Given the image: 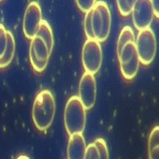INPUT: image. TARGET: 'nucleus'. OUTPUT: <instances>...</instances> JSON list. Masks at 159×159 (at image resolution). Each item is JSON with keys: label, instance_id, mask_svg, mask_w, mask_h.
I'll use <instances>...</instances> for the list:
<instances>
[{"label": "nucleus", "instance_id": "f257e3e1", "mask_svg": "<svg viewBox=\"0 0 159 159\" xmlns=\"http://www.w3.org/2000/svg\"><path fill=\"white\" fill-rule=\"evenodd\" d=\"M55 99L51 92L48 90L39 92L32 107V119L38 130L43 132L50 127L55 116Z\"/></svg>", "mask_w": 159, "mask_h": 159}, {"label": "nucleus", "instance_id": "f03ea898", "mask_svg": "<svg viewBox=\"0 0 159 159\" xmlns=\"http://www.w3.org/2000/svg\"><path fill=\"white\" fill-rule=\"evenodd\" d=\"M64 125L70 136L82 134L84 131L86 125V110L78 96H71L66 103Z\"/></svg>", "mask_w": 159, "mask_h": 159}, {"label": "nucleus", "instance_id": "7ed1b4c3", "mask_svg": "<svg viewBox=\"0 0 159 159\" xmlns=\"http://www.w3.org/2000/svg\"><path fill=\"white\" fill-rule=\"evenodd\" d=\"M92 24L95 40L105 41L111 32V13L108 5L104 1H96L92 10Z\"/></svg>", "mask_w": 159, "mask_h": 159}, {"label": "nucleus", "instance_id": "20e7f679", "mask_svg": "<svg viewBox=\"0 0 159 159\" xmlns=\"http://www.w3.org/2000/svg\"><path fill=\"white\" fill-rule=\"evenodd\" d=\"M135 48L140 63L149 65L153 62L157 54V39L150 28L139 31L135 39Z\"/></svg>", "mask_w": 159, "mask_h": 159}, {"label": "nucleus", "instance_id": "39448f33", "mask_svg": "<svg viewBox=\"0 0 159 159\" xmlns=\"http://www.w3.org/2000/svg\"><path fill=\"white\" fill-rule=\"evenodd\" d=\"M102 51L100 42L95 39H87L82 48V64L85 72L94 75L101 69Z\"/></svg>", "mask_w": 159, "mask_h": 159}, {"label": "nucleus", "instance_id": "423d86ee", "mask_svg": "<svg viewBox=\"0 0 159 159\" xmlns=\"http://www.w3.org/2000/svg\"><path fill=\"white\" fill-rule=\"evenodd\" d=\"M50 52L45 42L38 36L31 39L30 48V59L33 69L37 72H42L47 68Z\"/></svg>", "mask_w": 159, "mask_h": 159}, {"label": "nucleus", "instance_id": "0eeeda50", "mask_svg": "<svg viewBox=\"0 0 159 159\" xmlns=\"http://www.w3.org/2000/svg\"><path fill=\"white\" fill-rule=\"evenodd\" d=\"M42 20L41 7L38 2H30L26 8L23 19V32L27 39H32L39 30Z\"/></svg>", "mask_w": 159, "mask_h": 159}, {"label": "nucleus", "instance_id": "6e6552de", "mask_svg": "<svg viewBox=\"0 0 159 159\" xmlns=\"http://www.w3.org/2000/svg\"><path fill=\"white\" fill-rule=\"evenodd\" d=\"M96 80L94 75L83 73L79 85V99L85 110H91L96 102Z\"/></svg>", "mask_w": 159, "mask_h": 159}, {"label": "nucleus", "instance_id": "1a4fd4ad", "mask_svg": "<svg viewBox=\"0 0 159 159\" xmlns=\"http://www.w3.org/2000/svg\"><path fill=\"white\" fill-rule=\"evenodd\" d=\"M132 13L134 24L139 31L150 28L154 19V13L150 0L135 1Z\"/></svg>", "mask_w": 159, "mask_h": 159}, {"label": "nucleus", "instance_id": "9d476101", "mask_svg": "<svg viewBox=\"0 0 159 159\" xmlns=\"http://www.w3.org/2000/svg\"><path fill=\"white\" fill-rule=\"evenodd\" d=\"M86 143L82 134H73L68 143V159H84Z\"/></svg>", "mask_w": 159, "mask_h": 159}, {"label": "nucleus", "instance_id": "9b49d317", "mask_svg": "<svg viewBox=\"0 0 159 159\" xmlns=\"http://www.w3.org/2000/svg\"><path fill=\"white\" fill-rule=\"evenodd\" d=\"M7 48H6L4 55L0 59V69H4V68L7 67L12 62L13 58L15 56V51H16L15 39H14L13 34L8 30H7Z\"/></svg>", "mask_w": 159, "mask_h": 159}, {"label": "nucleus", "instance_id": "f8f14e48", "mask_svg": "<svg viewBox=\"0 0 159 159\" xmlns=\"http://www.w3.org/2000/svg\"><path fill=\"white\" fill-rule=\"evenodd\" d=\"M36 36L39 37L45 42L48 51L51 54L52 49H53V46H54V37H53L51 27L49 26V24L46 20H44V19L41 20Z\"/></svg>", "mask_w": 159, "mask_h": 159}, {"label": "nucleus", "instance_id": "ddd939ff", "mask_svg": "<svg viewBox=\"0 0 159 159\" xmlns=\"http://www.w3.org/2000/svg\"><path fill=\"white\" fill-rule=\"evenodd\" d=\"M148 159H159V127L151 131L148 138Z\"/></svg>", "mask_w": 159, "mask_h": 159}, {"label": "nucleus", "instance_id": "4468645a", "mask_svg": "<svg viewBox=\"0 0 159 159\" xmlns=\"http://www.w3.org/2000/svg\"><path fill=\"white\" fill-rule=\"evenodd\" d=\"M139 66H140V61H139L138 56L134 57L132 61H130L127 63L121 64L120 69H121V72L124 78L126 80L134 79L138 72Z\"/></svg>", "mask_w": 159, "mask_h": 159}, {"label": "nucleus", "instance_id": "2eb2a0df", "mask_svg": "<svg viewBox=\"0 0 159 159\" xmlns=\"http://www.w3.org/2000/svg\"><path fill=\"white\" fill-rule=\"evenodd\" d=\"M136 56H137V52L135 48V42H129L126 45H125L121 49V51L118 53L120 65L127 63Z\"/></svg>", "mask_w": 159, "mask_h": 159}, {"label": "nucleus", "instance_id": "dca6fc26", "mask_svg": "<svg viewBox=\"0 0 159 159\" xmlns=\"http://www.w3.org/2000/svg\"><path fill=\"white\" fill-rule=\"evenodd\" d=\"M129 42H135V37L132 28L126 26L121 30V33L119 35L118 43H117V54L121 51L123 47Z\"/></svg>", "mask_w": 159, "mask_h": 159}, {"label": "nucleus", "instance_id": "f3484780", "mask_svg": "<svg viewBox=\"0 0 159 159\" xmlns=\"http://www.w3.org/2000/svg\"><path fill=\"white\" fill-rule=\"evenodd\" d=\"M135 0H117V6L120 14L123 16H129L134 9Z\"/></svg>", "mask_w": 159, "mask_h": 159}, {"label": "nucleus", "instance_id": "a211bd4d", "mask_svg": "<svg viewBox=\"0 0 159 159\" xmlns=\"http://www.w3.org/2000/svg\"><path fill=\"white\" fill-rule=\"evenodd\" d=\"M97 148L99 159H109V150L105 140L102 138H98L93 142Z\"/></svg>", "mask_w": 159, "mask_h": 159}, {"label": "nucleus", "instance_id": "6ab92c4d", "mask_svg": "<svg viewBox=\"0 0 159 159\" xmlns=\"http://www.w3.org/2000/svg\"><path fill=\"white\" fill-rule=\"evenodd\" d=\"M84 31L88 39H95L94 33L93 30V24H92V11L85 14L84 18Z\"/></svg>", "mask_w": 159, "mask_h": 159}, {"label": "nucleus", "instance_id": "aec40b11", "mask_svg": "<svg viewBox=\"0 0 159 159\" xmlns=\"http://www.w3.org/2000/svg\"><path fill=\"white\" fill-rule=\"evenodd\" d=\"M95 3L96 1L94 0H77L76 1V5L78 6V7L85 14L93 9Z\"/></svg>", "mask_w": 159, "mask_h": 159}, {"label": "nucleus", "instance_id": "412c9836", "mask_svg": "<svg viewBox=\"0 0 159 159\" xmlns=\"http://www.w3.org/2000/svg\"><path fill=\"white\" fill-rule=\"evenodd\" d=\"M7 44V30L5 27L0 24V59L4 55Z\"/></svg>", "mask_w": 159, "mask_h": 159}, {"label": "nucleus", "instance_id": "4be33fe9", "mask_svg": "<svg viewBox=\"0 0 159 159\" xmlns=\"http://www.w3.org/2000/svg\"><path fill=\"white\" fill-rule=\"evenodd\" d=\"M84 159H99V155L94 143H92L86 146V153Z\"/></svg>", "mask_w": 159, "mask_h": 159}, {"label": "nucleus", "instance_id": "5701e85b", "mask_svg": "<svg viewBox=\"0 0 159 159\" xmlns=\"http://www.w3.org/2000/svg\"><path fill=\"white\" fill-rule=\"evenodd\" d=\"M158 0H153L151 1V5H152V9H153V13L155 16H157V17L159 16L158 13Z\"/></svg>", "mask_w": 159, "mask_h": 159}, {"label": "nucleus", "instance_id": "b1692460", "mask_svg": "<svg viewBox=\"0 0 159 159\" xmlns=\"http://www.w3.org/2000/svg\"><path fill=\"white\" fill-rule=\"evenodd\" d=\"M16 159H30L29 157H27V156H24V155H22V156H19Z\"/></svg>", "mask_w": 159, "mask_h": 159}]
</instances>
